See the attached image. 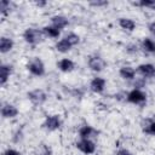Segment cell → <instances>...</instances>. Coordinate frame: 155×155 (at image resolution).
Here are the masks:
<instances>
[{
	"mask_svg": "<svg viewBox=\"0 0 155 155\" xmlns=\"http://www.w3.org/2000/svg\"><path fill=\"white\" fill-rule=\"evenodd\" d=\"M119 24H120V27L122 29H126V30H130V31L133 30L134 27H136V23L130 18H120Z\"/></svg>",
	"mask_w": 155,
	"mask_h": 155,
	"instance_id": "cell-17",
	"label": "cell"
},
{
	"mask_svg": "<svg viewBox=\"0 0 155 155\" xmlns=\"http://www.w3.org/2000/svg\"><path fill=\"white\" fill-rule=\"evenodd\" d=\"M138 51V48H137V46L134 45V44H130L128 46H127V52L128 53H136Z\"/></svg>",
	"mask_w": 155,
	"mask_h": 155,
	"instance_id": "cell-27",
	"label": "cell"
},
{
	"mask_svg": "<svg viewBox=\"0 0 155 155\" xmlns=\"http://www.w3.org/2000/svg\"><path fill=\"white\" fill-rule=\"evenodd\" d=\"M79 134H80V137H81L82 139H88L90 137L97 134V132H96L91 126H87V125H86V126H82V127L80 128Z\"/></svg>",
	"mask_w": 155,
	"mask_h": 155,
	"instance_id": "cell-13",
	"label": "cell"
},
{
	"mask_svg": "<svg viewBox=\"0 0 155 155\" xmlns=\"http://www.w3.org/2000/svg\"><path fill=\"white\" fill-rule=\"evenodd\" d=\"M116 155H132L128 150H126V149H120L117 153H116Z\"/></svg>",
	"mask_w": 155,
	"mask_h": 155,
	"instance_id": "cell-31",
	"label": "cell"
},
{
	"mask_svg": "<svg viewBox=\"0 0 155 155\" xmlns=\"http://www.w3.org/2000/svg\"><path fill=\"white\" fill-rule=\"evenodd\" d=\"M23 38L29 44H38L42 40V34L41 31H39L38 29H33V28H29L24 31L23 34Z\"/></svg>",
	"mask_w": 155,
	"mask_h": 155,
	"instance_id": "cell-1",
	"label": "cell"
},
{
	"mask_svg": "<svg viewBox=\"0 0 155 155\" xmlns=\"http://www.w3.org/2000/svg\"><path fill=\"white\" fill-rule=\"evenodd\" d=\"M137 6H143V7H149L151 10H155V0H142L139 2H134Z\"/></svg>",
	"mask_w": 155,
	"mask_h": 155,
	"instance_id": "cell-23",
	"label": "cell"
},
{
	"mask_svg": "<svg viewBox=\"0 0 155 155\" xmlns=\"http://www.w3.org/2000/svg\"><path fill=\"white\" fill-rule=\"evenodd\" d=\"M28 97L34 104H42L46 101V93L42 90H34L28 93Z\"/></svg>",
	"mask_w": 155,
	"mask_h": 155,
	"instance_id": "cell-5",
	"label": "cell"
},
{
	"mask_svg": "<svg viewBox=\"0 0 155 155\" xmlns=\"http://www.w3.org/2000/svg\"><path fill=\"white\" fill-rule=\"evenodd\" d=\"M44 126L47 128V130H57L59 126H61V119L58 115H51V116H47L46 120H45V124Z\"/></svg>",
	"mask_w": 155,
	"mask_h": 155,
	"instance_id": "cell-8",
	"label": "cell"
},
{
	"mask_svg": "<svg viewBox=\"0 0 155 155\" xmlns=\"http://www.w3.org/2000/svg\"><path fill=\"white\" fill-rule=\"evenodd\" d=\"M51 22H52V27H54L57 29H62L68 25V19L63 16H53L51 18Z\"/></svg>",
	"mask_w": 155,
	"mask_h": 155,
	"instance_id": "cell-11",
	"label": "cell"
},
{
	"mask_svg": "<svg viewBox=\"0 0 155 155\" xmlns=\"http://www.w3.org/2000/svg\"><path fill=\"white\" fill-rule=\"evenodd\" d=\"M18 114V110L15 105L12 104H5L2 108H1V115L2 117L5 119H11V117H15L16 115Z\"/></svg>",
	"mask_w": 155,
	"mask_h": 155,
	"instance_id": "cell-9",
	"label": "cell"
},
{
	"mask_svg": "<svg viewBox=\"0 0 155 155\" xmlns=\"http://www.w3.org/2000/svg\"><path fill=\"white\" fill-rule=\"evenodd\" d=\"M51 154H52V150L46 144H40L36 149V155H51Z\"/></svg>",
	"mask_w": 155,
	"mask_h": 155,
	"instance_id": "cell-22",
	"label": "cell"
},
{
	"mask_svg": "<svg viewBox=\"0 0 155 155\" xmlns=\"http://www.w3.org/2000/svg\"><path fill=\"white\" fill-rule=\"evenodd\" d=\"M4 155H21L17 150H13V149H7L5 153H4Z\"/></svg>",
	"mask_w": 155,
	"mask_h": 155,
	"instance_id": "cell-29",
	"label": "cell"
},
{
	"mask_svg": "<svg viewBox=\"0 0 155 155\" xmlns=\"http://www.w3.org/2000/svg\"><path fill=\"white\" fill-rule=\"evenodd\" d=\"M145 98H147L145 94H144L140 90H138V88L132 90V91L127 94V101L131 102V103H134V104H139V103L145 102Z\"/></svg>",
	"mask_w": 155,
	"mask_h": 155,
	"instance_id": "cell-3",
	"label": "cell"
},
{
	"mask_svg": "<svg viewBox=\"0 0 155 155\" xmlns=\"http://www.w3.org/2000/svg\"><path fill=\"white\" fill-rule=\"evenodd\" d=\"M104 86H105V80L102 79V78H94L92 81H91V90L93 92H102L104 90Z\"/></svg>",
	"mask_w": 155,
	"mask_h": 155,
	"instance_id": "cell-10",
	"label": "cell"
},
{
	"mask_svg": "<svg viewBox=\"0 0 155 155\" xmlns=\"http://www.w3.org/2000/svg\"><path fill=\"white\" fill-rule=\"evenodd\" d=\"M148 29H149V31H150L151 34H154V35H155V22L149 23V24H148Z\"/></svg>",
	"mask_w": 155,
	"mask_h": 155,
	"instance_id": "cell-30",
	"label": "cell"
},
{
	"mask_svg": "<svg viewBox=\"0 0 155 155\" xmlns=\"http://www.w3.org/2000/svg\"><path fill=\"white\" fill-rule=\"evenodd\" d=\"M71 46H74V45H76L78 42H79V36L76 35V34H74V33H70V34H68L65 38H64Z\"/></svg>",
	"mask_w": 155,
	"mask_h": 155,
	"instance_id": "cell-24",
	"label": "cell"
},
{
	"mask_svg": "<svg viewBox=\"0 0 155 155\" xmlns=\"http://www.w3.org/2000/svg\"><path fill=\"white\" fill-rule=\"evenodd\" d=\"M70 47H71V45H70L65 39H62V40L58 41L57 45H56V48H57L59 52H68V51L70 50Z\"/></svg>",
	"mask_w": 155,
	"mask_h": 155,
	"instance_id": "cell-20",
	"label": "cell"
},
{
	"mask_svg": "<svg viewBox=\"0 0 155 155\" xmlns=\"http://www.w3.org/2000/svg\"><path fill=\"white\" fill-rule=\"evenodd\" d=\"M12 47H13V41H12L11 39L5 38V36L0 39V51H1L2 53L8 52Z\"/></svg>",
	"mask_w": 155,
	"mask_h": 155,
	"instance_id": "cell-15",
	"label": "cell"
},
{
	"mask_svg": "<svg viewBox=\"0 0 155 155\" xmlns=\"http://www.w3.org/2000/svg\"><path fill=\"white\" fill-rule=\"evenodd\" d=\"M11 71H12V69H11V67H8V65L2 64V65L0 67V84H1V85H5V82L7 81V79H8L10 74H11Z\"/></svg>",
	"mask_w": 155,
	"mask_h": 155,
	"instance_id": "cell-12",
	"label": "cell"
},
{
	"mask_svg": "<svg viewBox=\"0 0 155 155\" xmlns=\"http://www.w3.org/2000/svg\"><path fill=\"white\" fill-rule=\"evenodd\" d=\"M108 4V1H105V0H102V1H91L90 2V5H92V6H105Z\"/></svg>",
	"mask_w": 155,
	"mask_h": 155,
	"instance_id": "cell-26",
	"label": "cell"
},
{
	"mask_svg": "<svg viewBox=\"0 0 155 155\" xmlns=\"http://www.w3.org/2000/svg\"><path fill=\"white\" fill-rule=\"evenodd\" d=\"M144 84H145V80L144 79H137L136 82H134V86L136 87H143Z\"/></svg>",
	"mask_w": 155,
	"mask_h": 155,
	"instance_id": "cell-28",
	"label": "cell"
},
{
	"mask_svg": "<svg viewBox=\"0 0 155 155\" xmlns=\"http://www.w3.org/2000/svg\"><path fill=\"white\" fill-rule=\"evenodd\" d=\"M0 10H1V13H6L8 10H10V1L7 0H1L0 1Z\"/></svg>",
	"mask_w": 155,
	"mask_h": 155,
	"instance_id": "cell-25",
	"label": "cell"
},
{
	"mask_svg": "<svg viewBox=\"0 0 155 155\" xmlns=\"http://www.w3.org/2000/svg\"><path fill=\"white\" fill-rule=\"evenodd\" d=\"M58 68L62 70V71H71L74 69V63L68 59V58H64V59H61L58 62Z\"/></svg>",
	"mask_w": 155,
	"mask_h": 155,
	"instance_id": "cell-16",
	"label": "cell"
},
{
	"mask_svg": "<svg viewBox=\"0 0 155 155\" xmlns=\"http://www.w3.org/2000/svg\"><path fill=\"white\" fill-rule=\"evenodd\" d=\"M134 74H136V71L131 67H122L120 69V75L124 79H133L134 78Z\"/></svg>",
	"mask_w": 155,
	"mask_h": 155,
	"instance_id": "cell-19",
	"label": "cell"
},
{
	"mask_svg": "<svg viewBox=\"0 0 155 155\" xmlns=\"http://www.w3.org/2000/svg\"><path fill=\"white\" fill-rule=\"evenodd\" d=\"M143 76H147V78H151V80L154 81L155 80V67L153 64H140L137 69Z\"/></svg>",
	"mask_w": 155,
	"mask_h": 155,
	"instance_id": "cell-7",
	"label": "cell"
},
{
	"mask_svg": "<svg viewBox=\"0 0 155 155\" xmlns=\"http://www.w3.org/2000/svg\"><path fill=\"white\" fill-rule=\"evenodd\" d=\"M36 5H38L39 7H42V6H45V5H46V1H38V2H36Z\"/></svg>",
	"mask_w": 155,
	"mask_h": 155,
	"instance_id": "cell-32",
	"label": "cell"
},
{
	"mask_svg": "<svg viewBox=\"0 0 155 155\" xmlns=\"http://www.w3.org/2000/svg\"><path fill=\"white\" fill-rule=\"evenodd\" d=\"M76 148L80 149L82 153L85 154H92L96 150V145L93 142H91L90 139H81L80 142L76 143Z\"/></svg>",
	"mask_w": 155,
	"mask_h": 155,
	"instance_id": "cell-4",
	"label": "cell"
},
{
	"mask_svg": "<svg viewBox=\"0 0 155 155\" xmlns=\"http://www.w3.org/2000/svg\"><path fill=\"white\" fill-rule=\"evenodd\" d=\"M88 67H90L92 70H94V71H101V70H103V68L105 67V62H104L103 58H101V57H98V56H93V57H91L90 61H88Z\"/></svg>",
	"mask_w": 155,
	"mask_h": 155,
	"instance_id": "cell-6",
	"label": "cell"
},
{
	"mask_svg": "<svg viewBox=\"0 0 155 155\" xmlns=\"http://www.w3.org/2000/svg\"><path fill=\"white\" fill-rule=\"evenodd\" d=\"M143 126V131L148 134H153L155 136V121L150 120V119H145L142 124Z\"/></svg>",
	"mask_w": 155,
	"mask_h": 155,
	"instance_id": "cell-14",
	"label": "cell"
},
{
	"mask_svg": "<svg viewBox=\"0 0 155 155\" xmlns=\"http://www.w3.org/2000/svg\"><path fill=\"white\" fill-rule=\"evenodd\" d=\"M142 45H143V48H144L147 52H149V53H154V52H155V41H154L153 39L145 38V39L143 40Z\"/></svg>",
	"mask_w": 155,
	"mask_h": 155,
	"instance_id": "cell-18",
	"label": "cell"
},
{
	"mask_svg": "<svg viewBox=\"0 0 155 155\" xmlns=\"http://www.w3.org/2000/svg\"><path fill=\"white\" fill-rule=\"evenodd\" d=\"M42 31L47 35V36H51V38H57L58 35H59V29H57V28H54V27H45L44 29H42Z\"/></svg>",
	"mask_w": 155,
	"mask_h": 155,
	"instance_id": "cell-21",
	"label": "cell"
},
{
	"mask_svg": "<svg viewBox=\"0 0 155 155\" xmlns=\"http://www.w3.org/2000/svg\"><path fill=\"white\" fill-rule=\"evenodd\" d=\"M28 69H29V71H30L31 74L38 75V76H40V75H42V74L45 73V67H44L42 62H41L39 58L31 59L30 63L28 64Z\"/></svg>",
	"mask_w": 155,
	"mask_h": 155,
	"instance_id": "cell-2",
	"label": "cell"
}]
</instances>
